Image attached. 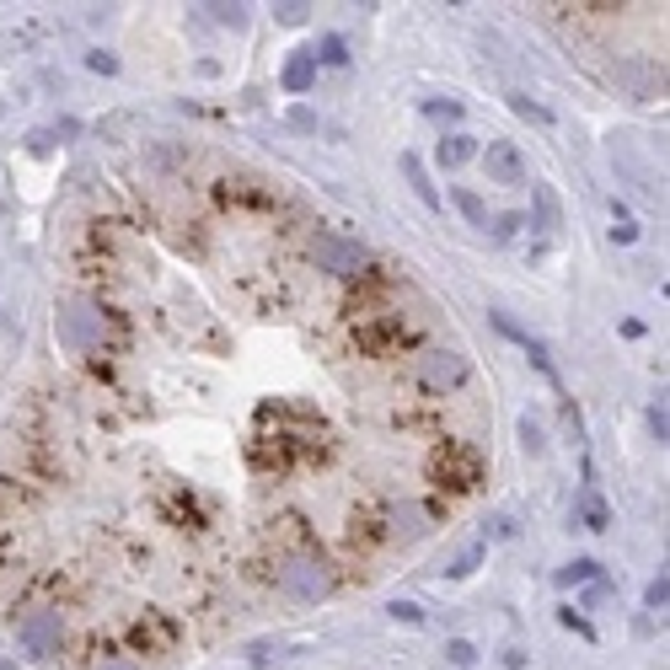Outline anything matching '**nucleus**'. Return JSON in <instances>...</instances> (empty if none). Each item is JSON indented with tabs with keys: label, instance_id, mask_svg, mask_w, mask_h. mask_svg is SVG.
<instances>
[{
	"label": "nucleus",
	"instance_id": "a211bd4d",
	"mask_svg": "<svg viewBox=\"0 0 670 670\" xmlns=\"http://www.w3.org/2000/svg\"><path fill=\"white\" fill-rule=\"evenodd\" d=\"M483 542H472V548L461 552V558H456V563H451V579H467V574H472V568H478V563H483Z\"/></svg>",
	"mask_w": 670,
	"mask_h": 670
},
{
	"label": "nucleus",
	"instance_id": "72a5a7b5",
	"mask_svg": "<svg viewBox=\"0 0 670 670\" xmlns=\"http://www.w3.org/2000/svg\"><path fill=\"white\" fill-rule=\"evenodd\" d=\"M0 670H16V665H11V660H0Z\"/></svg>",
	"mask_w": 670,
	"mask_h": 670
},
{
	"label": "nucleus",
	"instance_id": "aec40b11",
	"mask_svg": "<svg viewBox=\"0 0 670 670\" xmlns=\"http://www.w3.org/2000/svg\"><path fill=\"white\" fill-rule=\"evenodd\" d=\"M665 601H670V585H665V574H660V579H649V590H644V607H649V611H665Z\"/></svg>",
	"mask_w": 670,
	"mask_h": 670
},
{
	"label": "nucleus",
	"instance_id": "2eb2a0df",
	"mask_svg": "<svg viewBox=\"0 0 670 670\" xmlns=\"http://www.w3.org/2000/svg\"><path fill=\"white\" fill-rule=\"evenodd\" d=\"M585 526H590V531H607L611 526V510H607V499H601L596 488H585Z\"/></svg>",
	"mask_w": 670,
	"mask_h": 670
},
{
	"label": "nucleus",
	"instance_id": "0eeeda50",
	"mask_svg": "<svg viewBox=\"0 0 670 670\" xmlns=\"http://www.w3.org/2000/svg\"><path fill=\"white\" fill-rule=\"evenodd\" d=\"M311 252H316V263H322V268H333V274H360V263L370 257L360 242H344V237H333V231H316Z\"/></svg>",
	"mask_w": 670,
	"mask_h": 670
},
{
	"label": "nucleus",
	"instance_id": "b1692460",
	"mask_svg": "<svg viewBox=\"0 0 670 670\" xmlns=\"http://www.w3.org/2000/svg\"><path fill=\"white\" fill-rule=\"evenodd\" d=\"M424 113H429V119L456 123V119H461V102H424Z\"/></svg>",
	"mask_w": 670,
	"mask_h": 670
},
{
	"label": "nucleus",
	"instance_id": "20e7f679",
	"mask_svg": "<svg viewBox=\"0 0 670 670\" xmlns=\"http://www.w3.org/2000/svg\"><path fill=\"white\" fill-rule=\"evenodd\" d=\"M419 381H424V392H434V397H451V392H461L472 381V365H467L461 349H424L419 354Z\"/></svg>",
	"mask_w": 670,
	"mask_h": 670
},
{
	"label": "nucleus",
	"instance_id": "7ed1b4c3",
	"mask_svg": "<svg viewBox=\"0 0 670 670\" xmlns=\"http://www.w3.org/2000/svg\"><path fill=\"white\" fill-rule=\"evenodd\" d=\"M279 585L296 601H322V596H333V568L322 563V552H290V558H279Z\"/></svg>",
	"mask_w": 670,
	"mask_h": 670
},
{
	"label": "nucleus",
	"instance_id": "dca6fc26",
	"mask_svg": "<svg viewBox=\"0 0 670 670\" xmlns=\"http://www.w3.org/2000/svg\"><path fill=\"white\" fill-rule=\"evenodd\" d=\"M585 579H601V563H590V558H574L568 568H558V585H585Z\"/></svg>",
	"mask_w": 670,
	"mask_h": 670
},
{
	"label": "nucleus",
	"instance_id": "bb28decb",
	"mask_svg": "<svg viewBox=\"0 0 670 670\" xmlns=\"http://www.w3.org/2000/svg\"><path fill=\"white\" fill-rule=\"evenodd\" d=\"M537 209H542V226H558V199L548 188H537Z\"/></svg>",
	"mask_w": 670,
	"mask_h": 670
},
{
	"label": "nucleus",
	"instance_id": "412c9836",
	"mask_svg": "<svg viewBox=\"0 0 670 670\" xmlns=\"http://www.w3.org/2000/svg\"><path fill=\"white\" fill-rule=\"evenodd\" d=\"M344 60H349V44H344L338 33H333V38H322V64H344Z\"/></svg>",
	"mask_w": 670,
	"mask_h": 670
},
{
	"label": "nucleus",
	"instance_id": "423d86ee",
	"mask_svg": "<svg viewBox=\"0 0 670 670\" xmlns=\"http://www.w3.org/2000/svg\"><path fill=\"white\" fill-rule=\"evenodd\" d=\"M386 537H392V504L386 499H365V504L349 510V542L354 548H375Z\"/></svg>",
	"mask_w": 670,
	"mask_h": 670
},
{
	"label": "nucleus",
	"instance_id": "9d476101",
	"mask_svg": "<svg viewBox=\"0 0 670 670\" xmlns=\"http://www.w3.org/2000/svg\"><path fill=\"white\" fill-rule=\"evenodd\" d=\"M493 327H499L504 338H515V344H520V349L531 354V365H537V370H552V360H548V344H542V338H531L526 327H515V322H510L504 311H493Z\"/></svg>",
	"mask_w": 670,
	"mask_h": 670
},
{
	"label": "nucleus",
	"instance_id": "393cba45",
	"mask_svg": "<svg viewBox=\"0 0 670 670\" xmlns=\"http://www.w3.org/2000/svg\"><path fill=\"white\" fill-rule=\"evenodd\" d=\"M392 617H397V622H408V627H419V622H424V611L413 607V601H392Z\"/></svg>",
	"mask_w": 670,
	"mask_h": 670
},
{
	"label": "nucleus",
	"instance_id": "6ab92c4d",
	"mask_svg": "<svg viewBox=\"0 0 670 670\" xmlns=\"http://www.w3.org/2000/svg\"><path fill=\"white\" fill-rule=\"evenodd\" d=\"M445 660H451V665H472V660H478V649H472L467 638H451V644H445Z\"/></svg>",
	"mask_w": 670,
	"mask_h": 670
},
{
	"label": "nucleus",
	"instance_id": "2f4dec72",
	"mask_svg": "<svg viewBox=\"0 0 670 670\" xmlns=\"http://www.w3.org/2000/svg\"><path fill=\"white\" fill-rule=\"evenodd\" d=\"M279 22H306V5H279Z\"/></svg>",
	"mask_w": 670,
	"mask_h": 670
},
{
	"label": "nucleus",
	"instance_id": "9b49d317",
	"mask_svg": "<svg viewBox=\"0 0 670 670\" xmlns=\"http://www.w3.org/2000/svg\"><path fill=\"white\" fill-rule=\"evenodd\" d=\"M134 644H140V649H151V644H156V649H172V644H178V627L161 622V617H140V622H134Z\"/></svg>",
	"mask_w": 670,
	"mask_h": 670
},
{
	"label": "nucleus",
	"instance_id": "f257e3e1",
	"mask_svg": "<svg viewBox=\"0 0 670 670\" xmlns=\"http://www.w3.org/2000/svg\"><path fill=\"white\" fill-rule=\"evenodd\" d=\"M429 483L440 493H472L483 483V451L472 440H445L429 456Z\"/></svg>",
	"mask_w": 670,
	"mask_h": 670
},
{
	"label": "nucleus",
	"instance_id": "f03ea898",
	"mask_svg": "<svg viewBox=\"0 0 670 670\" xmlns=\"http://www.w3.org/2000/svg\"><path fill=\"white\" fill-rule=\"evenodd\" d=\"M413 338V322L403 316V311H360V322H354V349L360 354H392V349H403Z\"/></svg>",
	"mask_w": 670,
	"mask_h": 670
},
{
	"label": "nucleus",
	"instance_id": "4be33fe9",
	"mask_svg": "<svg viewBox=\"0 0 670 670\" xmlns=\"http://www.w3.org/2000/svg\"><path fill=\"white\" fill-rule=\"evenodd\" d=\"M515 102V113H526V119H537V123H552V113L542 108V102H531V97H510Z\"/></svg>",
	"mask_w": 670,
	"mask_h": 670
},
{
	"label": "nucleus",
	"instance_id": "ddd939ff",
	"mask_svg": "<svg viewBox=\"0 0 670 670\" xmlns=\"http://www.w3.org/2000/svg\"><path fill=\"white\" fill-rule=\"evenodd\" d=\"M311 81H316V49L285 64V92H311Z\"/></svg>",
	"mask_w": 670,
	"mask_h": 670
},
{
	"label": "nucleus",
	"instance_id": "1a4fd4ad",
	"mask_svg": "<svg viewBox=\"0 0 670 670\" xmlns=\"http://www.w3.org/2000/svg\"><path fill=\"white\" fill-rule=\"evenodd\" d=\"M483 167H488V183H504V188H520V183H526V156H520L510 140H488Z\"/></svg>",
	"mask_w": 670,
	"mask_h": 670
},
{
	"label": "nucleus",
	"instance_id": "7c9ffc66",
	"mask_svg": "<svg viewBox=\"0 0 670 670\" xmlns=\"http://www.w3.org/2000/svg\"><path fill=\"white\" fill-rule=\"evenodd\" d=\"M611 237H617V242H633V237H638V226H633V220L622 215V226H611Z\"/></svg>",
	"mask_w": 670,
	"mask_h": 670
},
{
	"label": "nucleus",
	"instance_id": "f3484780",
	"mask_svg": "<svg viewBox=\"0 0 670 670\" xmlns=\"http://www.w3.org/2000/svg\"><path fill=\"white\" fill-rule=\"evenodd\" d=\"M456 204H461V215H467L472 226H488V209H483V199H478L472 188H456Z\"/></svg>",
	"mask_w": 670,
	"mask_h": 670
},
{
	"label": "nucleus",
	"instance_id": "f8f14e48",
	"mask_svg": "<svg viewBox=\"0 0 670 670\" xmlns=\"http://www.w3.org/2000/svg\"><path fill=\"white\" fill-rule=\"evenodd\" d=\"M403 172H408V183H413V193L424 199L429 209H440V193H434V183H429V172H424V161H419L413 151H403Z\"/></svg>",
	"mask_w": 670,
	"mask_h": 670
},
{
	"label": "nucleus",
	"instance_id": "4468645a",
	"mask_svg": "<svg viewBox=\"0 0 670 670\" xmlns=\"http://www.w3.org/2000/svg\"><path fill=\"white\" fill-rule=\"evenodd\" d=\"M472 134H451V140H440V167H467L472 161Z\"/></svg>",
	"mask_w": 670,
	"mask_h": 670
},
{
	"label": "nucleus",
	"instance_id": "cd10ccee",
	"mask_svg": "<svg viewBox=\"0 0 670 670\" xmlns=\"http://www.w3.org/2000/svg\"><path fill=\"white\" fill-rule=\"evenodd\" d=\"M209 11H215V22H231V27L247 22V5H209Z\"/></svg>",
	"mask_w": 670,
	"mask_h": 670
},
{
	"label": "nucleus",
	"instance_id": "39448f33",
	"mask_svg": "<svg viewBox=\"0 0 670 670\" xmlns=\"http://www.w3.org/2000/svg\"><path fill=\"white\" fill-rule=\"evenodd\" d=\"M16 638L33 660H54L60 655V638H64V622H60V607H38V611H22L16 622Z\"/></svg>",
	"mask_w": 670,
	"mask_h": 670
},
{
	"label": "nucleus",
	"instance_id": "a878e982",
	"mask_svg": "<svg viewBox=\"0 0 670 670\" xmlns=\"http://www.w3.org/2000/svg\"><path fill=\"white\" fill-rule=\"evenodd\" d=\"M520 226H526V215H499V226H493V237H499V242H510V237H515Z\"/></svg>",
	"mask_w": 670,
	"mask_h": 670
},
{
	"label": "nucleus",
	"instance_id": "6e6552de",
	"mask_svg": "<svg viewBox=\"0 0 670 670\" xmlns=\"http://www.w3.org/2000/svg\"><path fill=\"white\" fill-rule=\"evenodd\" d=\"M60 338L70 344V349H97V344H102V311L64 306L60 311Z\"/></svg>",
	"mask_w": 670,
	"mask_h": 670
},
{
	"label": "nucleus",
	"instance_id": "c85d7f7f",
	"mask_svg": "<svg viewBox=\"0 0 670 670\" xmlns=\"http://www.w3.org/2000/svg\"><path fill=\"white\" fill-rule=\"evenodd\" d=\"M649 429H655V440H665V434H670V419H665V403H655V408H649Z\"/></svg>",
	"mask_w": 670,
	"mask_h": 670
},
{
	"label": "nucleus",
	"instance_id": "c756f323",
	"mask_svg": "<svg viewBox=\"0 0 670 670\" xmlns=\"http://www.w3.org/2000/svg\"><path fill=\"white\" fill-rule=\"evenodd\" d=\"M520 440H526V451H542V429L531 424V419H520Z\"/></svg>",
	"mask_w": 670,
	"mask_h": 670
},
{
	"label": "nucleus",
	"instance_id": "5701e85b",
	"mask_svg": "<svg viewBox=\"0 0 670 670\" xmlns=\"http://www.w3.org/2000/svg\"><path fill=\"white\" fill-rule=\"evenodd\" d=\"M558 617H563V627H574L579 638H596V627H590V622H585V617H579V611H574V607H563V611H558Z\"/></svg>",
	"mask_w": 670,
	"mask_h": 670
},
{
	"label": "nucleus",
	"instance_id": "473e14b6",
	"mask_svg": "<svg viewBox=\"0 0 670 670\" xmlns=\"http://www.w3.org/2000/svg\"><path fill=\"white\" fill-rule=\"evenodd\" d=\"M102 670H134L129 660H102Z\"/></svg>",
	"mask_w": 670,
	"mask_h": 670
}]
</instances>
